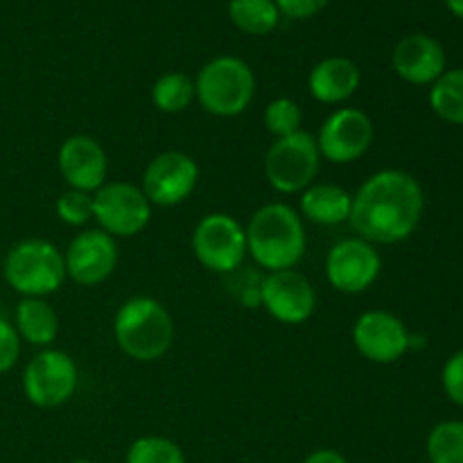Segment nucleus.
Listing matches in <instances>:
<instances>
[{"mask_svg":"<svg viewBox=\"0 0 463 463\" xmlns=\"http://www.w3.org/2000/svg\"><path fill=\"white\" fill-rule=\"evenodd\" d=\"M425 211V193L414 175L396 167L373 172L353 193L348 224L357 238L389 247L410 238L420 224Z\"/></svg>","mask_w":463,"mask_h":463,"instance_id":"f257e3e1","label":"nucleus"},{"mask_svg":"<svg viewBox=\"0 0 463 463\" xmlns=\"http://www.w3.org/2000/svg\"><path fill=\"white\" fill-rule=\"evenodd\" d=\"M244 231H247L249 256L267 274L297 269L306 256V224L297 208L288 203L271 202L260 206Z\"/></svg>","mask_w":463,"mask_h":463,"instance_id":"f03ea898","label":"nucleus"},{"mask_svg":"<svg viewBox=\"0 0 463 463\" xmlns=\"http://www.w3.org/2000/svg\"><path fill=\"white\" fill-rule=\"evenodd\" d=\"M113 339L131 360L156 362L175 344V321L156 298L131 297L113 317Z\"/></svg>","mask_w":463,"mask_h":463,"instance_id":"7ed1b4c3","label":"nucleus"},{"mask_svg":"<svg viewBox=\"0 0 463 463\" xmlns=\"http://www.w3.org/2000/svg\"><path fill=\"white\" fill-rule=\"evenodd\" d=\"M5 283L23 297L45 298L66 283L63 251L43 238H25L14 244L3 260Z\"/></svg>","mask_w":463,"mask_h":463,"instance_id":"20e7f679","label":"nucleus"},{"mask_svg":"<svg viewBox=\"0 0 463 463\" xmlns=\"http://www.w3.org/2000/svg\"><path fill=\"white\" fill-rule=\"evenodd\" d=\"M256 95V75L244 59L220 54L199 68L194 98L215 118H235L249 109Z\"/></svg>","mask_w":463,"mask_h":463,"instance_id":"39448f33","label":"nucleus"},{"mask_svg":"<svg viewBox=\"0 0 463 463\" xmlns=\"http://www.w3.org/2000/svg\"><path fill=\"white\" fill-rule=\"evenodd\" d=\"M265 179L276 193L301 194L315 184L321 167V154L315 136L307 131L274 138L265 154Z\"/></svg>","mask_w":463,"mask_h":463,"instance_id":"423d86ee","label":"nucleus"},{"mask_svg":"<svg viewBox=\"0 0 463 463\" xmlns=\"http://www.w3.org/2000/svg\"><path fill=\"white\" fill-rule=\"evenodd\" d=\"M193 253L199 265L215 274H233L242 269L249 256L247 231L229 213H208L193 231Z\"/></svg>","mask_w":463,"mask_h":463,"instance_id":"0eeeda50","label":"nucleus"},{"mask_svg":"<svg viewBox=\"0 0 463 463\" xmlns=\"http://www.w3.org/2000/svg\"><path fill=\"white\" fill-rule=\"evenodd\" d=\"M77 384H80V369L75 360L52 346L36 353L23 371V393L27 402L39 410L66 405L75 396Z\"/></svg>","mask_w":463,"mask_h":463,"instance_id":"6e6552de","label":"nucleus"},{"mask_svg":"<svg viewBox=\"0 0 463 463\" xmlns=\"http://www.w3.org/2000/svg\"><path fill=\"white\" fill-rule=\"evenodd\" d=\"M154 206L140 185L107 181L93 193V220L111 238H136L147 229Z\"/></svg>","mask_w":463,"mask_h":463,"instance_id":"1a4fd4ad","label":"nucleus"},{"mask_svg":"<svg viewBox=\"0 0 463 463\" xmlns=\"http://www.w3.org/2000/svg\"><path fill=\"white\" fill-rule=\"evenodd\" d=\"M315 140L324 161L348 165L369 152L375 140V125L362 109L342 107L326 118Z\"/></svg>","mask_w":463,"mask_h":463,"instance_id":"9d476101","label":"nucleus"},{"mask_svg":"<svg viewBox=\"0 0 463 463\" xmlns=\"http://www.w3.org/2000/svg\"><path fill=\"white\" fill-rule=\"evenodd\" d=\"M199 184V165L190 154L167 149L147 163L140 190L152 206L172 208L184 203Z\"/></svg>","mask_w":463,"mask_h":463,"instance_id":"9b49d317","label":"nucleus"},{"mask_svg":"<svg viewBox=\"0 0 463 463\" xmlns=\"http://www.w3.org/2000/svg\"><path fill=\"white\" fill-rule=\"evenodd\" d=\"M383 256L378 247L362 238H346L333 244L326 256V280L342 294H362L378 280Z\"/></svg>","mask_w":463,"mask_h":463,"instance_id":"f8f14e48","label":"nucleus"},{"mask_svg":"<svg viewBox=\"0 0 463 463\" xmlns=\"http://www.w3.org/2000/svg\"><path fill=\"white\" fill-rule=\"evenodd\" d=\"M353 346L373 364H393L411 348V335L405 321L387 310H366L351 330Z\"/></svg>","mask_w":463,"mask_h":463,"instance_id":"ddd939ff","label":"nucleus"},{"mask_svg":"<svg viewBox=\"0 0 463 463\" xmlns=\"http://www.w3.org/2000/svg\"><path fill=\"white\" fill-rule=\"evenodd\" d=\"M260 307L279 324H306L317 310V292L301 271H269L262 276Z\"/></svg>","mask_w":463,"mask_h":463,"instance_id":"4468645a","label":"nucleus"},{"mask_svg":"<svg viewBox=\"0 0 463 463\" xmlns=\"http://www.w3.org/2000/svg\"><path fill=\"white\" fill-rule=\"evenodd\" d=\"M63 258H66V274L72 283L81 288H95L116 271L120 251H118V240L104 233L102 229H84L71 240Z\"/></svg>","mask_w":463,"mask_h":463,"instance_id":"2eb2a0df","label":"nucleus"},{"mask_svg":"<svg viewBox=\"0 0 463 463\" xmlns=\"http://www.w3.org/2000/svg\"><path fill=\"white\" fill-rule=\"evenodd\" d=\"M59 175L71 190L93 194L107 184L109 158L93 136H71L59 147Z\"/></svg>","mask_w":463,"mask_h":463,"instance_id":"dca6fc26","label":"nucleus"},{"mask_svg":"<svg viewBox=\"0 0 463 463\" xmlns=\"http://www.w3.org/2000/svg\"><path fill=\"white\" fill-rule=\"evenodd\" d=\"M392 66L402 81L414 86H432L448 71L443 45L434 36L414 32L402 36L392 52Z\"/></svg>","mask_w":463,"mask_h":463,"instance_id":"f3484780","label":"nucleus"},{"mask_svg":"<svg viewBox=\"0 0 463 463\" xmlns=\"http://www.w3.org/2000/svg\"><path fill=\"white\" fill-rule=\"evenodd\" d=\"M362 71L348 57H326L307 75V90L321 104H344L360 90Z\"/></svg>","mask_w":463,"mask_h":463,"instance_id":"a211bd4d","label":"nucleus"},{"mask_svg":"<svg viewBox=\"0 0 463 463\" xmlns=\"http://www.w3.org/2000/svg\"><path fill=\"white\" fill-rule=\"evenodd\" d=\"M353 194L337 184H312L298 197V215L319 226H339L351 220Z\"/></svg>","mask_w":463,"mask_h":463,"instance_id":"6ab92c4d","label":"nucleus"},{"mask_svg":"<svg viewBox=\"0 0 463 463\" xmlns=\"http://www.w3.org/2000/svg\"><path fill=\"white\" fill-rule=\"evenodd\" d=\"M14 328L21 342L36 348H50L59 335L57 310L45 298L23 297L14 310Z\"/></svg>","mask_w":463,"mask_h":463,"instance_id":"aec40b11","label":"nucleus"},{"mask_svg":"<svg viewBox=\"0 0 463 463\" xmlns=\"http://www.w3.org/2000/svg\"><path fill=\"white\" fill-rule=\"evenodd\" d=\"M229 18L240 32L265 36L280 23V12L274 0H229Z\"/></svg>","mask_w":463,"mask_h":463,"instance_id":"412c9836","label":"nucleus"},{"mask_svg":"<svg viewBox=\"0 0 463 463\" xmlns=\"http://www.w3.org/2000/svg\"><path fill=\"white\" fill-rule=\"evenodd\" d=\"M430 107L448 125L463 127V68L446 71L430 86Z\"/></svg>","mask_w":463,"mask_h":463,"instance_id":"4be33fe9","label":"nucleus"},{"mask_svg":"<svg viewBox=\"0 0 463 463\" xmlns=\"http://www.w3.org/2000/svg\"><path fill=\"white\" fill-rule=\"evenodd\" d=\"M194 99V80L181 71L165 72L152 84V104L161 113H184Z\"/></svg>","mask_w":463,"mask_h":463,"instance_id":"5701e85b","label":"nucleus"},{"mask_svg":"<svg viewBox=\"0 0 463 463\" xmlns=\"http://www.w3.org/2000/svg\"><path fill=\"white\" fill-rule=\"evenodd\" d=\"M430 463H463V420H441L425 441Z\"/></svg>","mask_w":463,"mask_h":463,"instance_id":"b1692460","label":"nucleus"},{"mask_svg":"<svg viewBox=\"0 0 463 463\" xmlns=\"http://www.w3.org/2000/svg\"><path fill=\"white\" fill-rule=\"evenodd\" d=\"M125 463H188L184 450L172 439L161 434H145L127 448Z\"/></svg>","mask_w":463,"mask_h":463,"instance_id":"393cba45","label":"nucleus"},{"mask_svg":"<svg viewBox=\"0 0 463 463\" xmlns=\"http://www.w3.org/2000/svg\"><path fill=\"white\" fill-rule=\"evenodd\" d=\"M262 120H265V129L269 131L274 138H285V136L303 131V109L298 107L297 99L276 98L267 104Z\"/></svg>","mask_w":463,"mask_h":463,"instance_id":"a878e982","label":"nucleus"},{"mask_svg":"<svg viewBox=\"0 0 463 463\" xmlns=\"http://www.w3.org/2000/svg\"><path fill=\"white\" fill-rule=\"evenodd\" d=\"M54 213L59 220L72 229H84L93 220V194L81 193V190H71L61 193L54 202Z\"/></svg>","mask_w":463,"mask_h":463,"instance_id":"bb28decb","label":"nucleus"},{"mask_svg":"<svg viewBox=\"0 0 463 463\" xmlns=\"http://www.w3.org/2000/svg\"><path fill=\"white\" fill-rule=\"evenodd\" d=\"M441 387L446 392L448 401L463 407V351L448 357L441 369Z\"/></svg>","mask_w":463,"mask_h":463,"instance_id":"cd10ccee","label":"nucleus"},{"mask_svg":"<svg viewBox=\"0 0 463 463\" xmlns=\"http://www.w3.org/2000/svg\"><path fill=\"white\" fill-rule=\"evenodd\" d=\"M21 337H18L14 324L0 319V375L9 373L21 357Z\"/></svg>","mask_w":463,"mask_h":463,"instance_id":"c85d7f7f","label":"nucleus"},{"mask_svg":"<svg viewBox=\"0 0 463 463\" xmlns=\"http://www.w3.org/2000/svg\"><path fill=\"white\" fill-rule=\"evenodd\" d=\"M280 16H288L292 21L312 18L328 5V0H274Z\"/></svg>","mask_w":463,"mask_h":463,"instance_id":"c756f323","label":"nucleus"},{"mask_svg":"<svg viewBox=\"0 0 463 463\" xmlns=\"http://www.w3.org/2000/svg\"><path fill=\"white\" fill-rule=\"evenodd\" d=\"M301 463H351L342 452L333 450V448H319V450L310 452Z\"/></svg>","mask_w":463,"mask_h":463,"instance_id":"7c9ffc66","label":"nucleus"},{"mask_svg":"<svg viewBox=\"0 0 463 463\" xmlns=\"http://www.w3.org/2000/svg\"><path fill=\"white\" fill-rule=\"evenodd\" d=\"M446 5L457 18H463V0H446Z\"/></svg>","mask_w":463,"mask_h":463,"instance_id":"2f4dec72","label":"nucleus"},{"mask_svg":"<svg viewBox=\"0 0 463 463\" xmlns=\"http://www.w3.org/2000/svg\"><path fill=\"white\" fill-rule=\"evenodd\" d=\"M68 463H95V461H89V459H72V461H68Z\"/></svg>","mask_w":463,"mask_h":463,"instance_id":"473e14b6","label":"nucleus"}]
</instances>
